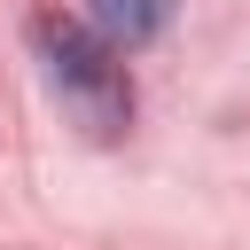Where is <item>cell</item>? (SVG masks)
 <instances>
[{
    "instance_id": "1",
    "label": "cell",
    "mask_w": 250,
    "mask_h": 250,
    "mask_svg": "<svg viewBox=\"0 0 250 250\" xmlns=\"http://www.w3.org/2000/svg\"><path fill=\"white\" fill-rule=\"evenodd\" d=\"M39 55H47V86L55 102L94 133L109 141L125 117H133V86H125V62L102 31H78V23H39Z\"/></svg>"
},
{
    "instance_id": "2",
    "label": "cell",
    "mask_w": 250,
    "mask_h": 250,
    "mask_svg": "<svg viewBox=\"0 0 250 250\" xmlns=\"http://www.w3.org/2000/svg\"><path fill=\"white\" fill-rule=\"evenodd\" d=\"M86 16H94V31L125 55V47H148V39L164 31L172 0H86Z\"/></svg>"
}]
</instances>
